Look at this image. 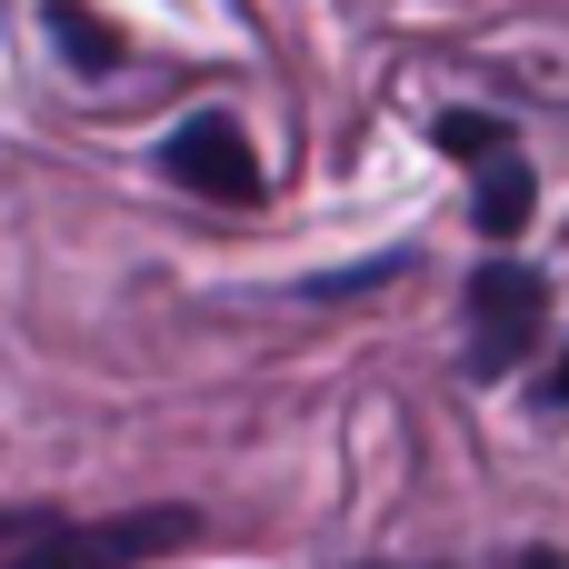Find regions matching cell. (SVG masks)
<instances>
[{
  "mask_svg": "<svg viewBox=\"0 0 569 569\" xmlns=\"http://www.w3.org/2000/svg\"><path fill=\"white\" fill-rule=\"evenodd\" d=\"M520 569H560V560H550V550H530V560H520Z\"/></svg>",
  "mask_w": 569,
  "mask_h": 569,
  "instance_id": "obj_8",
  "label": "cell"
},
{
  "mask_svg": "<svg viewBox=\"0 0 569 569\" xmlns=\"http://www.w3.org/2000/svg\"><path fill=\"white\" fill-rule=\"evenodd\" d=\"M0 569H140V560H170V550H190L200 540V520L190 510H110V520H50V510H30V520H0Z\"/></svg>",
  "mask_w": 569,
  "mask_h": 569,
  "instance_id": "obj_1",
  "label": "cell"
},
{
  "mask_svg": "<svg viewBox=\"0 0 569 569\" xmlns=\"http://www.w3.org/2000/svg\"><path fill=\"white\" fill-rule=\"evenodd\" d=\"M470 370L480 380H510L530 350H540V330H550V280L530 270V260H480L470 270Z\"/></svg>",
  "mask_w": 569,
  "mask_h": 569,
  "instance_id": "obj_2",
  "label": "cell"
},
{
  "mask_svg": "<svg viewBox=\"0 0 569 569\" xmlns=\"http://www.w3.org/2000/svg\"><path fill=\"white\" fill-rule=\"evenodd\" d=\"M550 400H560V410H569V360H560V380H550Z\"/></svg>",
  "mask_w": 569,
  "mask_h": 569,
  "instance_id": "obj_7",
  "label": "cell"
},
{
  "mask_svg": "<svg viewBox=\"0 0 569 569\" xmlns=\"http://www.w3.org/2000/svg\"><path fill=\"white\" fill-rule=\"evenodd\" d=\"M160 170H170L180 190H200V200H260V160H250L240 120H220V110H190V120L160 140Z\"/></svg>",
  "mask_w": 569,
  "mask_h": 569,
  "instance_id": "obj_3",
  "label": "cell"
},
{
  "mask_svg": "<svg viewBox=\"0 0 569 569\" xmlns=\"http://www.w3.org/2000/svg\"><path fill=\"white\" fill-rule=\"evenodd\" d=\"M50 40H60L80 70H110V60H120V30H110L100 10H80V0H50Z\"/></svg>",
  "mask_w": 569,
  "mask_h": 569,
  "instance_id": "obj_5",
  "label": "cell"
},
{
  "mask_svg": "<svg viewBox=\"0 0 569 569\" xmlns=\"http://www.w3.org/2000/svg\"><path fill=\"white\" fill-rule=\"evenodd\" d=\"M430 140H440L450 160H470V170H480V160H500V150H510V120H490V110H440V130H430Z\"/></svg>",
  "mask_w": 569,
  "mask_h": 569,
  "instance_id": "obj_6",
  "label": "cell"
},
{
  "mask_svg": "<svg viewBox=\"0 0 569 569\" xmlns=\"http://www.w3.org/2000/svg\"><path fill=\"white\" fill-rule=\"evenodd\" d=\"M480 230L490 240H520L530 230V170H520V150H500V160H480Z\"/></svg>",
  "mask_w": 569,
  "mask_h": 569,
  "instance_id": "obj_4",
  "label": "cell"
}]
</instances>
